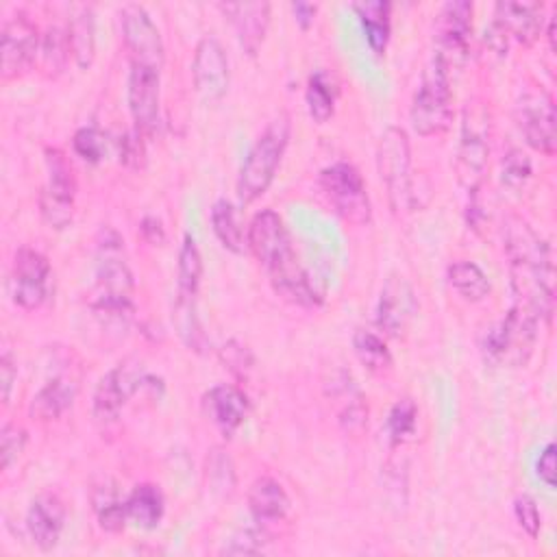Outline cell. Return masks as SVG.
Wrapping results in <instances>:
<instances>
[{"mask_svg":"<svg viewBox=\"0 0 557 557\" xmlns=\"http://www.w3.org/2000/svg\"><path fill=\"white\" fill-rule=\"evenodd\" d=\"M98 289L91 309L102 324L126 326L133 315V274L117 231L102 228L96 242Z\"/></svg>","mask_w":557,"mask_h":557,"instance_id":"1","label":"cell"},{"mask_svg":"<svg viewBox=\"0 0 557 557\" xmlns=\"http://www.w3.org/2000/svg\"><path fill=\"white\" fill-rule=\"evenodd\" d=\"M289 141V117H274L252 144L237 176V196L244 205L263 196L274 181L278 163Z\"/></svg>","mask_w":557,"mask_h":557,"instance_id":"2","label":"cell"},{"mask_svg":"<svg viewBox=\"0 0 557 557\" xmlns=\"http://www.w3.org/2000/svg\"><path fill=\"white\" fill-rule=\"evenodd\" d=\"M376 170L387 191L389 209L403 215L413 209L411 181V148L409 137L400 126H387L376 146Z\"/></svg>","mask_w":557,"mask_h":557,"instance_id":"3","label":"cell"},{"mask_svg":"<svg viewBox=\"0 0 557 557\" xmlns=\"http://www.w3.org/2000/svg\"><path fill=\"white\" fill-rule=\"evenodd\" d=\"M537 322L540 318L533 311L513 302V307L498 322V326L487 331V337L483 342L485 361L507 368L527 366L535 348Z\"/></svg>","mask_w":557,"mask_h":557,"instance_id":"4","label":"cell"},{"mask_svg":"<svg viewBox=\"0 0 557 557\" xmlns=\"http://www.w3.org/2000/svg\"><path fill=\"white\" fill-rule=\"evenodd\" d=\"M450 72L433 57L422 72L420 87L411 102V124L422 137L440 135L453 120Z\"/></svg>","mask_w":557,"mask_h":557,"instance_id":"5","label":"cell"},{"mask_svg":"<svg viewBox=\"0 0 557 557\" xmlns=\"http://www.w3.org/2000/svg\"><path fill=\"white\" fill-rule=\"evenodd\" d=\"M490 109L476 98L468 100L457 148V174L468 191L481 185L490 154Z\"/></svg>","mask_w":557,"mask_h":557,"instance_id":"6","label":"cell"},{"mask_svg":"<svg viewBox=\"0 0 557 557\" xmlns=\"http://www.w3.org/2000/svg\"><path fill=\"white\" fill-rule=\"evenodd\" d=\"M320 187L335 213L348 224L363 226L370 222L372 207L359 170L346 161H337L320 172Z\"/></svg>","mask_w":557,"mask_h":557,"instance_id":"7","label":"cell"},{"mask_svg":"<svg viewBox=\"0 0 557 557\" xmlns=\"http://www.w3.org/2000/svg\"><path fill=\"white\" fill-rule=\"evenodd\" d=\"M48 183L39 191V211L50 228H65L74 218L76 181L70 161L59 148H46Z\"/></svg>","mask_w":557,"mask_h":557,"instance_id":"8","label":"cell"},{"mask_svg":"<svg viewBox=\"0 0 557 557\" xmlns=\"http://www.w3.org/2000/svg\"><path fill=\"white\" fill-rule=\"evenodd\" d=\"M472 4L468 0L446 2L435 22V59L448 70H457L470 54Z\"/></svg>","mask_w":557,"mask_h":557,"instance_id":"9","label":"cell"},{"mask_svg":"<svg viewBox=\"0 0 557 557\" xmlns=\"http://www.w3.org/2000/svg\"><path fill=\"white\" fill-rule=\"evenodd\" d=\"M152 376H148L141 370V363H117L113 370H109L94 389V418L102 424L115 422L126 400L144 385H148Z\"/></svg>","mask_w":557,"mask_h":557,"instance_id":"10","label":"cell"},{"mask_svg":"<svg viewBox=\"0 0 557 557\" xmlns=\"http://www.w3.org/2000/svg\"><path fill=\"white\" fill-rule=\"evenodd\" d=\"M39 30L26 13H15L2 24L0 33V74L2 81L22 76L39 52Z\"/></svg>","mask_w":557,"mask_h":557,"instance_id":"11","label":"cell"},{"mask_svg":"<svg viewBox=\"0 0 557 557\" xmlns=\"http://www.w3.org/2000/svg\"><path fill=\"white\" fill-rule=\"evenodd\" d=\"M120 17L122 37L131 57V65H141L161 72L165 59L163 41L148 11L141 4H124Z\"/></svg>","mask_w":557,"mask_h":557,"instance_id":"12","label":"cell"},{"mask_svg":"<svg viewBox=\"0 0 557 557\" xmlns=\"http://www.w3.org/2000/svg\"><path fill=\"white\" fill-rule=\"evenodd\" d=\"M518 122L524 133L527 144L542 152L553 154L557 144V115L553 96L546 89H531L520 98L518 104Z\"/></svg>","mask_w":557,"mask_h":557,"instance_id":"13","label":"cell"},{"mask_svg":"<svg viewBox=\"0 0 557 557\" xmlns=\"http://www.w3.org/2000/svg\"><path fill=\"white\" fill-rule=\"evenodd\" d=\"M50 283V261L35 248H20L13 259L11 272V294L15 305L22 309H39L48 298Z\"/></svg>","mask_w":557,"mask_h":557,"instance_id":"14","label":"cell"},{"mask_svg":"<svg viewBox=\"0 0 557 557\" xmlns=\"http://www.w3.org/2000/svg\"><path fill=\"white\" fill-rule=\"evenodd\" d=\"M246 246L265 270L294 252L289 233L281 215L272 209H263L250 220L246 231Z\"/></svg>","mask_w":557,"mask_h":557,"instance_id":"15","label":"cell"},{"mask_svg":"<svg viewBox=\"0 0 557 557\" xmlns=\"http://www.w3.org/2000/svg\"><path fill=\"white\" fill-rule=\"evenodd\" d=\"M191 74H194L196 91L205 100L215 102L226 94L228 78H231L228 59H226L222 44L215 37L207 35L198 41L196 52H194Z\"/></svg>","mask_w":557,"mask_h":557,"instance_id":"16","label":"cell"},{"mask_svg":"<svg viewBox=\"0 0 557 557\" xmlns=\"http://www.w3.org/2000/svg\"><path fill=\"white\" fill-rule=\"evenodd\" d=\"M159 74L161 72L141 65H131L128 74V109L135 122V131L144 137H152L161 122Z\"/></svg>","mask_w":557,"mask_h":557,"instance_id":"17","label":"cell"},{"mask_svg":"<svg viewBox=\"0 0 557 557\" xmlns=\"http://www.w3.org/2000/svg\"><path fill=\"white\" fill-rule=\"evenodd\" d=\"M416 313V296L405 276L392 274L379 298L376 324L392 337H400Z\"/></svg>","mask_w":557,"mask_h":557,"instance_id":"18","label":"cell"},{"mask_svg":"<svg viewBox=\"0 0 557 557\" xmlns=\"http://www.w3.org/2000/svg\"><path fill=\"white\" fill-rule=\"evenodd\" d=\"M202 409L207 418L228 437L233 435L250 413V400L237 385H215L202 396Z\"/></svg>","mask_w":557,"mask_h":557,"instance_id":"19","label":"cell"},{"mask_svg":"<svg viewBox=\"0 0 557 557\" xmlns=\"http://www.w3.org/2000/svg\"><path fill=\"white\" fill-rule=\"evenodd\" d=\"M220 9L231 20L244 52L255 57L268 33L270 4L268 2H226V4H220Z\"/></svg>","mask_w":557,"mask_h":557,"instance_id":"20","label":"cell"},{"mask_svg":"<svg viewBox=\"0 0 557 557\" xmlns=\"http://www.w3.org/2000/svg\"><path fill=\"white\" fill-rule=\"evenodd\" d=\"M270 274V283L274 287V292L298 307H315L322 302V296L315 292L309 274L305 272V268L300 265L296 252L287 255L283 261H278L276 265L268 268Z\"/></svg>","mask_w":557,"mask_h":557,"instance_id":"21","label":"cell"},{"mask_svg":"<svg viewBox=\"0 0 557 557\" xmlns=\"http://www.w3.org/2000/svg\"><path fill=\"white\" fill-rule=\"evenodd\" d=\"M507 37L518 39L522 46H531L544 26V4L540 2H498L492 20Z\"/></svg>","mask_w":557,"mask_h":557,"instance_id":"22","label":"cell"},{"mask_svg":"<svg viewBox=\"0 0 557 557\" xmlns=\"http://www.w3.org/2000/svg\"><path fill=\"white\" fill-rule=\"evenodd\" d=\"M65 520V505L57 494H39L26 513V529L30 540L41 550H52L61 537Z\"/></svg>","mask_w":557,"mask_h":557,"instance_id":"23","label":"cell"},{"mask_svg":"<svg viewBox=\"0 0 557 557\" xmlns=\"http://www.w3.org/2000/svg\"><path fill=\"white\" fill-rule=\"evenodd\" d=\"M248 509L257 524H272L287 516L289 496L272 476H259L248 490Z\"/></svg>","mask_w":557,"mask_h":557,"instance_id":"24","label":"cell"},{"mask_svg":"<svg viewBox=\"0 0 557 557\" xmlns=\"http://www.w3.org/2000/svg\"><path fill=\"white\" fill-rule=\"evenodd\" d=\"M70 50L81 70H87L96 54V15L91 4H76L67 24Z\"/></svg>","mask_w":557,"mask_h":557,"instance_id":"25","label":"cell"},{"mask_svg":"<svg viewBox=\"0 0 557 557\" xmlns=\"http://www.w3.org/2000/svg\"><path fill=\"white\" fill-rule=\"evenodd\" d=\"M74 398H76V383L67 376H54L33 396L28 413L41 422L57 420L72 407Z\"/></svg>","mask_w":557,"mask_h":557,"instance_id":"26","label":"cell"},{"mask_svg":"<svg viewBox=\"0 0 557 557\" xmlns=\"http://www.w3.org/2000/svg\"><path fill=\"white\" fill-rule=\"evenodd\" d=\"M339 385L333 387V400H337V420L342 429L350 435H361L368 426V405L363 394L355 387L350 376L337 381Z\"/></svg>","mask_w":557,"mask_h":557,"instance_id":"27","label":"cell"},{"mask_svg":"<svg viewBox=\"0 0 557 557\" xmlns=\"http://www.w3.org/2000/svg\"><path fill=\"white\" fill-rule=\"evenodd\" d=\"M352 9L357 11V15L363 24L370 50L374 54H383L387 48V41H389L392 4L385 0H363V2H355Z\"/></svg>","mask_w":557,"mask_h":557,"instance_id":"28","label":"cell"},{"mask_svg":"<svg viewBox=\"0 0 557 557\" xmlns=\"http://www.w3.org/2000/svg\"><path fill=\"white\" fill-rule=\"evenodd\" d=\"M163 494L152 483H139L133 487V492L126 498V513L128 520H133L137 527L150 531L154 529L163 518Z\"/></svg>","mask_w":557,"mask_h":557,"instance_id":"29","label":"cell"},{"mask_svg":"<svg viewBox=\"0 0 557 557\" xmlns=\"http://www.w3.org/2000/svg\"><path fill=\"white\" fill-rule=\"evenodd\" d=\"M172 322L176 326L178 337L183 344L194 352H205L209 348V339L200 326V320L196 315V298L176 294L174 307H172Z\"/></svg>","mask_w":557,"mask_h":557,"instance_id":"30","label":"cell"},{"mask_svg":"<svg viewBox=\"0 0 557 557\" xmlns=\"http://www.w3.org/2000/svg\"><path fill=\"white\" fill-rule=\"evenodd\" d=\"M448 283L468 302H481L490 294V281L485 272L474 263L459 259L448 265Z\"/></svg>","mask_w":557,"mask_h":557,"instance_id":"31","label":"cell"},{"mask_svg":"<svg viewBox=\"0 0 557 557\" xmlns=\"http://www.w3.org/2000/svg\"><path fill=\"white\" fill-rule=\"evenodd\" d=\"M70 39L67 30L61 26H48L41 44H39V61H41V72L46 78H57L63 74L67 59H70Z\"/></svg>","mask_w":557,"mask_h":557,"instance_id":"32","label":"cell"},{"mask_svg":"<svg viewBox=\"0 0 557 557\" xmlns=\"http://www.w3.org/2000/svg\"><path fill=\"white\" fill-rule=\"evenodd\" d=\"M94 509L98 513V524L107 533H120L128 520L126 500H120L115 483L104 481V485L94 490Z\"/></svg>","mask_w":557,"mask_h":557,"instance_id":"33","label":"cell"},{"mask_svg":"<svg viewBox=\"0 0 557 557\" xmlns=\"http://www.w3.org/2000/svg\"><path fill=\"white\" fill-rule=\"evenodd\" d=\"M211 224L215 237L222 242V246L231 252H242L246 248V233L237 218L235 207L228 200H218L211 207Z\"/></svg>","mask_w":557,"mask_h":557,"instance_id":"34","label":"cell"},{"mask_svg":"<svg viewBox=\"0 0 557 557\" xmlns=\"http://www.w3.org/2000/svg\"><path fill=\"white\" fill-rule=\"evenodd\" d=\"M202 278V257L191 235L183 237L176 263V294L196 298Z\"/></svg>","mask_w":557,"mask_h":557,"instance_id":"35","label":"cell"},{"mask_svg":"<svg viewBox=\"0 0 557 557\" xmlns=\"http://www.w3.org/2000/svg\"><path fill=\"white\" fill-rule=\"evenodd\" d=\"M352 350L357 355V359L370 370V372H376V374H383L392 368V352L389 348L385 346V342L368 331V329H357L352 333Z\"/></svg>","mask_w":557,"mask_h":557,"instance_id":"36","label":"cell"},{"mask_svg":"<svg viewBox=\"0 0 557 557\" xmlns=\"http://www.w3.org/2000/svg\"><path fill=\"white\" fill-rule=\"evenodd\" d=\"M305 98H307L309 115L318 124H324V122H329L333 117V111H335V85L329 78V74L315 72L309 78V83H307Z\"/></svg>","mask_w":557,"mask_h":557,"instance_id":"37","label":"cell"},{"mask_svg":"<svg viewBox=\"0 0 557 557\" xmlns=\"http://www.w3.org/2000/svg\"><path fill=\"white\" fill-rule=\"evenodd\" d=\"M416 420H418V407L413 405L411 398L398 400L389 416H387V435L392 444H403L409 435L416 431Z\"/></svg>","mask_w":557,"mask_h":557,"instance_id":"38","label":"cell"},{"mask_svg":"<svg viewBox=\"0 0 557 557\" xmlns=\"http://www.w3.org/2000/svg\"><path fill=\"white\" fill-rule=\"evenodd\" d=\"M500 178L503 185H507L509 189H522L531 178V161L520 148H511L505 152Z\"/></svg>","mask_w":557,"mask_h":557,"instance_id":"39","label":"cell"},{"mask_svg":"<svg viewBox=\"0 0 557 557\" xmlns=\"http://www.w3.org/2000/svg\"><path fill=\"white\" fill-rule=\"evenodd\" d=\"M207 479L211 483V490L218 494H231L235 487V472L228 455L222 450H213L207 459Z\"/></svg>","mask_w":557,"mask_h":557,"instance_id":"40","label":"cell"},{"mask_svg":"<svg viewBox=\"0 0 557 557\" xmlns=\"http://www.w3.org/2000/svg\"><path fill=\"white\" fill-rule=\"evenodd\" d=\"M72 146H74V152L87 161V163H98L102 157H104V150H107V139L104 135L94 128V126H83L74 133V139H72Z\"/></svg>","mask_w":557,"mask_h":557,"instance_id":"41","label":"cell"},{"mask_svg":"<svg viewBox=\"0 0 557 557\" xmlns=\"http://www.w3.org/2000/svg\"><path fill=\"white\" fill-rule=\"evenodd\" d=\"M268 544V533L263 529V524L259 527H246L242 531H237L228 544L224 546L226 555H252V553H261Z\"/></svg>","mask_w":557,"mask_h":557,"instance_id":"42","label":"cell"},{"mask_svg":"<svg viewBox=\"0 0 557 557\" xmlns=\"http://www.w3.org/2000/svg\"><path fill=\"white\" fill-rule=\"evenodd\" d=\"M220 359H222V363H224L235 376H239V379L246 376L248 370H250L252 363H255L250 350H248L244 344L235 342V339L226 342V344L220 348Z\"/></svg>","mask_w":557,"mask_h":557,"instance_id":"43","label":"cell"},{"mask_svg":"<svg viewBox=\"0 0 557 557\" xmlns=\"http://www.w3.org/2000/svg\"><path fill=\"white\" fill-rule=\"evenodd\" d=\"M26 444V431L17 424H4L0 433V457H2V470H7L24 450Z\"/></svg>","mask_w":557,"mask_h":557,"instance_id":"44","label":"cell"},{"mask_svg":"<svg viewBox=\"0 0 557 557\" xmlns=\"http://www.w3.org/2000/svg\"><path fill=\"white\" fill-rule=\"evenodd\" d=\"M513 513L516 520L520 524V529L529 535V537H537L540 529H542V518L537 511V505L531 496H518L513 500Z\"/></svg>","mask_w":557,"mask_h":557,"instance_id":"45","label":"cell"},{"mask_svg":"<svg viewBox=\"0 0 557 557\" xmlns=\"http://www.w3.org/2000/svg\"><path fill=\"white\" fill-rule=\"evenodd\" d=\"M144 135L137 131H131L128 135H124V139H120V161L128 168H141L144 165Z\"/></svg>","mask_w":557,"mask_h":557,"instance_id":"46","label":"cell"},{"mask_svg":"<svg viewBox=\"0 0 557 557\" xmlns=\"http://www.w3.org/2000/svg\"><path fill=\"white\" fill-rule=\"evenodd\" d=\"M535 470H537V476L540 481L546 485V487H555L557 483V463H555V444H546L544 450L540 453L537 457V463H535Z\"/></svg>","mask_w":557,"mask_h":557,"instance_id":"47","label":"cell"},{"mask_svg":"<svg viewBox=\"0 0 557 557\" xmlns=\"http://www.w3.org/2000/svg\"><path fill=\"white\" fill-rule=\"evenodd\" d=\"M15 376H17V368L13 363V357L9 352H4L0 357V398H2V405H9Z\"/></svg>","mask_w":557,"mask_h":557,"instance_id":"48","label":"cell"},{"mask_svg":"<svg viewBox=\"0 0 557 557\" xmlns=\"http://www.w3.org/2000/svg\"><path fill=\"white\" fill-rule=\"evenodd\" d=\"M315 11H318V4H311V2H292V13L298 22V26L302 30H307L311 24H313V17H315Z\"/></svg>","mask_w":557,"mask_h":557,"instance_id":"49","label":"cell"},{"mask_svg":"<svg viewBox=\"0 0 557 557\" xmlns=\"http://www.w3.org/2000/svg\"><path fill=\"white\" fill-rule=\"evenodd\" d=\"M141 235L152 246H157V244H161L165 239L163 226H161V222L157 218H144L141 220Z\"/></svg>","mask_w":557,"mask_h":557,"instance_id":"50","label":"cell"},{"mask_svg":"<svg viewBox=\"0 0 557 557\" xmlns=\"http://www.w3.org/2000/svg\"><path fill=\"white\" fill-rule=\"evenodd\" d=\"M546 37H548L550 50H555V17H548V30H546Z\"/></svg>","mask_w":557,"mask_h":557,"instance_id":"51","label":"cell"}]
</instances>
